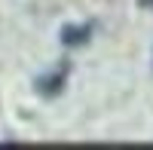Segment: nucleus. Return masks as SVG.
Masks as SVG:
<instances>
[{"label":"nucleus","mask_w":153,"mask_h":150,"mask_svg":"<svg viewBox=\"0 0 153 150\" xmlns=\"http://www.w3.org/2000/svg\"><path fill=\"white\" fill-rule=\"evenodd\" d=\"M89 34H92V28H89V25H80V28H74V25H71V28L61 31V40H65L68 46H74V43H86Z\"/></svg>","instance_id":"nucleus-1"}]
</instances>
